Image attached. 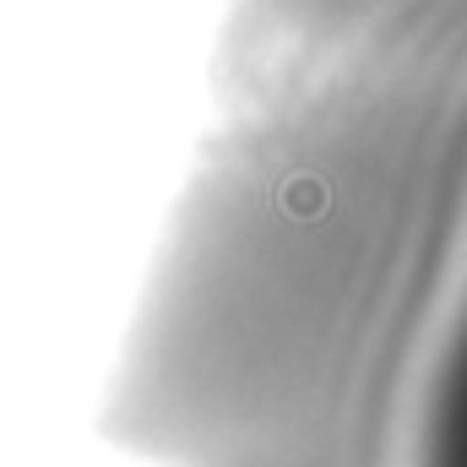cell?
<instances>
[{"label": "cell", "instance_id": "obj_1", "mask_svg": "<svg viewBox=\"0 0 467 467\" xmlns=\"http://www.w3.org/2000/svg\"><path fill=\"white\" fill-rule=\"evenodd\" d=\"M397 467H467V239L408 386Z\"/></svg>", "mask_w": 467, "mask_h": 467}]
</instances>
